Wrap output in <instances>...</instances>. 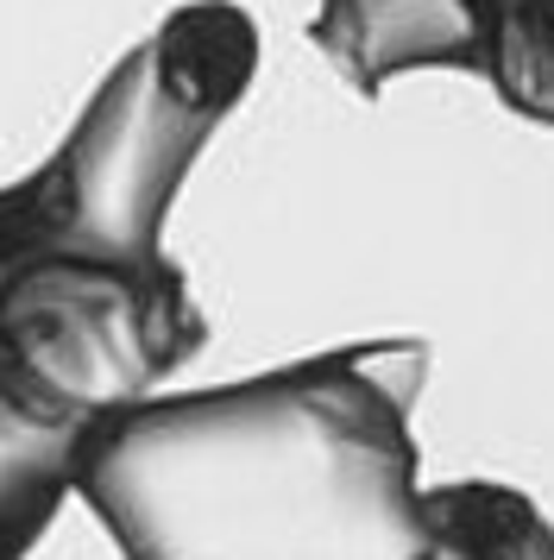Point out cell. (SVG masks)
Wrapping results in <instances>:
<instances>
[{"label":"cell","mask_w":554,"mask_h":560,"mask_svg":"<svg viewBox=\"0 0 554 560\" xmlns=\"http://www.w3.org/2000/svg\"><path fill=\"white\" fill-rule=\"evenodd\" d=\"M428 340L327 347L258 378L139 397L76 441V498L120 560H416Z\"/></svg>","instance_id":"cell-2"},{"label":"cell","mask_w":554,"mask_h":560,"mask_svg":"<svg viewBox=\"0 0 554 560\" xmlns=\"http://www.w3.org/2000/svg\"><path fill=\"white\" fill-rule=\"evenodd\" d=\"M416 560H554V523L517 485H435L428 491V541Z\"/></svg>","instance_id":"cell-4"},{"label":"cell","mask_w":554,"mask_h":560,"mask_svg":"<svg viewBox=\"0 0 554 560\" xmlns=\"http://www.w3.org/2000/svg\"><path fill=\"white\" fill-rule=\"evenodd\" d=\"M309 38L359 95H378L409 70H473V0H322Z\"/></svg>","instance_id":"cell-3"},{"label":"cell","mask_w":554,"mask_h":560,"mask_svg":"<svg viewBox=\"0 0 554 560\" xmlns=\"http://www.w3.org/2000/svg\"><path fill=\"white\" fill-rule=\"evenodd\" d=\"M252 77L246 7L183 0L95 82L64 145L0 189V384L25 409L89 429L208 347L164 228Z\"/></svg>","instance_id":"cell-1"},{"label":"cell","mask_w":554,"mask_h":560,"mask_svg":"<svg viewBox=\"0 0 554 560\" xmlns=\"http://www.w3.org/2000/svg\"><path fill=\"white\" fill-rule=\"evenodd\" d=\"M473 77L510 114L554 127V0H473Z\"/></svg>","instance_id":"cell-5"}]
</instances>
